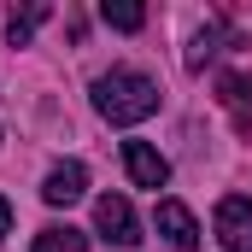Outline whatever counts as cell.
<instances>
[{
	"label": "cell",
	"instance_id": "obj_1",
	"mask_svg": "<svg viewBox=\"0 0 252 252\" xmlns=\"http://www.w3.org/2000/svg\"><path fill=\"white\" fill-rule=\"evenodd\" d=\"M94 112L106 118V124H141V118H153L158 112V82L147 76V70H135V64H118V70H106V76H94Z\"/></svg>",
	"mask_w": 252,
	"mask_h": 252
},
{
	"label": "cell",
	"instance_id": "obj_12",
	"mask_svg": "<svg viewBox=\"0 0 252 252\" xmlns=\"http://www.w3.org/2000/svg\"><path fill=\"white\" fill-rule=\"evenodd\" d=\"M12 235V205H6V193H0V241Z\"/></svg>",
	"mask_w": 252,
	"mask_h": 252
},
{
	"label": "cell",
	"instance_id": "obj_6",
	"mask_svg": "<svg viewBox=\"0 0 252 252\" xmlns=\"http://www.w3.org/2000/svg\"><path fill=\"white\" fill-rule=\"evenodd\" d=\"M82 193H88V164H76V158L53 164L47 182H41V199H47V205H76Z\"/></svg>",
	"mask_w": 252,
	"mask_h": 252
},
{
	"label": "cell",
	"instance_id": "obj_8",
	"mask_svg": "<svg viewBox=\"0 0 252 252\" xmlns=\"http://www.w3.org/2000/svg\"><path fill=\"white\" fill-rule=\"evenodd\" d=\"M100 18H106L112 30H124V35H135V30L147 24V6H135V0H106V6H100Z\"/></svg>",
	"mask_w": 252,
	"mask_h": 252
},
{
	"label": "cell",
	"instance_id": "obj_2",
	"mask_svg": "<svg viewBox=\"0 0 252 252\" xmlns=\"http://www.w3.org/2000/svg\"><path fill=\"white\" fill-rule=\"evenodd\" d=\"M94 229H100L112 247H135V241H141V217H135V205H129L124 193H100V199H94Z\"/></svg>",
	"mask_w": 252,
	"mask_h": 252
},
{
	"label": "cell",
	"instance_id": "obj_5",
	"mask_svg": "<svg viewBox=\"0 0 252 252\" xmlns=\"http://www.w3.org/2000/svg\"><path fill=\"white\" fill-rule=\"evenodd\" d=\"M153 229H158V235H164L176 252H193V247H199V223H193V211L182 205V199H158Z\"/></svg>",
	"mask_w": 252,
	"mask_h": 252
},
{
	"label": "cell",
	"instance_id": "obj_11",
	"mask_svg": "<svg viewBox=\"0 0 252 252\" xmlns=\"http://www.w3.org/2000/svg\"><path fill=\"white\" fill-rule=\"evenodd\" d=\"M211 53H217V30H199V35H193V47H188V70H205Z\"/></svg>",
	"mask_w": 252,
	"mask_h": 252
},
{
	"label": "cell",
	"instance_id": "obj_3",
	"mask_svg": "<svg viewBox=\"0 0 252 252\" xmlns=\"http://www.w3.org/2000/svg\"><path fill=\"white\" fill-rule=\"evenodd\" d=\"M217 241H223V252H252V199L229 193L217 205Z\"/></svg>",
	"mask_w": 252,
	"mask_h": 252
},
{
	"label": "cell",
	"instance_id": "obj_9",
	"mask_svg": "<svg viewBox=\"0 0 252 252\" xmlns=\"http://www.w3.org/2000/svg\"><path fill=\"white\" fill-rule=\"evenodd\" d=\"M35 24H47V6H24V12H12V24H6V41H12V47H24V41L35 35Z\"/></svg>",
	"mask_w": 252,
	"mask_h": 252
},
{
	"label": "cell",
	"instance_id": "obj_4",
	"mask_svg": "<svg viewBox=\"0 0 252 252\" xmlns=\"http://www.w3.org/2000/svg\"><path fill=\"white\" fill-rule=\"evenodd\" d=\"M124 170L135 188H164L170 182V158L158 147H147V141H124Z\"/></svg>",
	"mask_w": 252,
	"mask_h": 252
},
{
	"label": "cell",
	"instance_id": "obj_10",
	"mask_svg": "<svg viewBox=\"0 0 252 252\" xmlns=\"http://www.w3.org/2000/svg\"><path fill=\"white\" fill-rule=\"evenodd\" d=\"M223 100L235 112H252V76H223Z\"/></svg>",
	"mask_w": 252,
	"mask_h": 252
},
{
	"label": "cell",
	"instance_id": "obj_7",
	"mask_svg": "<svg viewBox=\"0 0 252 252\" xmlns=\"http://www.w3.org/2000/svg\"><path fill=\"white\" fill-rule=\"evenodd\" d=\"M35 252H88V235L70 229V223H47V229L35 235Z\"/></svg>",
	"mask_w": 252,
	"mask_h": 252
}]
</instances>
